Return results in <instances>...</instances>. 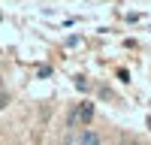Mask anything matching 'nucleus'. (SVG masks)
Returning a JSON list of instances; mask_svg holds the SVG:
<instances>
[{
  "instance_id": "nucleus-1",
  "label": "nucleus",
  "mask_w": 151,
  "mask_h": 145,
  "mask_svg": "<svg viewBox=\"0 0 151 145\" xmlns=\"http://www.w3.org/2000/svg\"><path fill=\"white\" fill-rule=\"evenodd\" d=\"M70 127H79V130H85V127H91V121H94V103H79L70 112Z\"/></svg>"
},
{
  "instance_id": "nucleus-2",
  "label": "nucleus",
  "mask_w": 151,
  "mask_h": 145,
  "mask_svg": "<svg viewBox=\"0 0 151 145\" xmlns=\"http://www.w3.org/2000/svg\"><path fill=\"white\" fill-rule=\"evenodd\" d=\"M76 145H103V136H100L97 130L85 127V130H79V136H76Z\"/></svg>"
},
{
  "instance_id": "nucleus-3",
  "label": "nucleus",
  "mask_w": 151,
  "mask_h": 145,
  "mask_svg": "<svg viewBox=\"0 0 151 145\" xmlns=\"http://www.w3.org/2000/svg\"><path fill=\"white\" fill-rule=\"evenodd\" d=\"M0 94H3V79H0Z\"/></svg>"
}]
</instances>
